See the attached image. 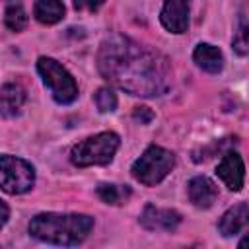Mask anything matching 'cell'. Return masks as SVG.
Wrapping results in <instances>:
<instances>
[{"label":"cell","instance_id":"1","mask_svg":"<svg viewBox=\"0 0 249 249\" xmlns=\"http://www.w3.org/2000/svg\"><path fill=\"white\" fill-rule=\"evenodd\" d=\"M97 64L107 80L132 95H161L169 86L167 58L123 35L101 43Z\"/></svg>","mask_w":249,"mask_h":249},{"label":"cell","instance_id":"2","mask_svg":"<svg viewBox=\"0 0 249 249\" xmlns=\"http://www.w3.org/2000/svg\"><path fill=\"white\" fill-rule=\"evenodd\" d=\"M93 228V218L86 214H39L29 224V233L54 245H78Z\"/></svg>","mask_w":249,"mask_h":249},{"label":"cell","instance_id":"3","mask_svg":"<svg viewBox=\"0 0 249 249\" xmlns=\"http://www.w3.org/2000/svg\"><path fill=\"white\" fill-rule=\"evenodd\" d=\"M119 142L121 140L115 132H99L95 136H89V138L78 142L70 152V160L78 167L105 165L113 160V156L119 148Z\"/></svg>","mask_w":249,"mask_h":249},{"label":"cell","instance_id":"4","mask_svg":"<svg viewBox=\"0 0 249 249\" xmlns=\"http://www.w3.org/2000/svg\"><path fill=\"white\" fill-rule=\"evenodd\" d=\"M175 165V156L161 148V146H150L134 163H132V177L140 181L142 185H156L160 183Z\"/></svg>","mask_w":249,"mask_h":249},{"label":"cell","instance_id":"5","mask_svg":"<svg viewBox=\"0 0 249 249\" xmlns=\"http://www.w3.org/2000/svg\"><path fill=\"white\" fill-rule=\"evenodd\" d=\"M37 70L45 82V86L51 89L53 97L58 103H72L78 97V86L74 82V78L70 76V72L60 66L56 60L41 56L37 62Z\"/></svg>","mask_w":249,"mask_h":249},{"label":"cell","instance_id":"6","mask_svg":"<svg viewBox=\"0 0 249 249\" xmlns=\"http://www.w3.org/2000/svg\"><path fill=\"white\" fill-rule=\"evenodd\" d=\"M35 171L31 163L16 156H0V189L8 195H21L33 187Z\"/></svg>","mask_w":249,"mask_h":249},{"label":"cell","instance_id":"7","mask_svg":"<svg viewBox=\"0 0 249 249\" xmlns=\"http://www.w3.org/2000/svg\"><path fill=\"white\" fill-rule=\"evenodd\" d=\"M189 2L191 0H165L161 8V23L171 33H183L189 27Z\"/></svg>","mask_w":249,"mask_h":249},{"label":"cell","instance_id":"8","mask_svg":"<svg viewBox=\"0 0 249 249\" xmlns=\"http://www.w3.org/2000/svg\"><path fill=\"white\" fill-rule=\"evenodd\" d=\"M218 177L228 185V189L231 191H241L243 187V179H245V167H243V160L239 154L235 152H228L222 161L218 163L216 169Z\"/></svg>","mask_w":249,"mask_h":249},{"label":"cell","instance_id":"9","mask_svg":"<svg viewBox=\"0 0 249 249\" xmlns=\"http://www.w3.org/2000/svg\"><path fill=\"white\" fill-rule=\"evenodd\" d=\"M181 216L175 210L169 208H158L154 204H148L140 216V224L146 230H163V231H171L179 226Z\"/></svg>","mask_w":249,"mask_h":249},{"label":"cell","instance_id":"10","mask_svg":"<svg viewBox=\"0 0 249 249\" xmlns=\"http://www.w3.org/2000/svg\"><path fill=\"white\" fill-rule=\"evenodd\" d=\"M218 196V187L204 175H196L189 181V198L198 208H208Z\"/></svg>","mask_w":249,"mask_h":249},{"label":"cell","instance_id":"11","mask_svg":"<svg viewBox=\"0 0 249 249\" xmlns=\"http://www.w3.org/2000/svg\"><path fill=\"white\" fill-rule=\"evenodd\" d=\"M25 91L18 84H6L0 89V115L4 117H16L19 109L23 107Z\"/></svg>","mask_w":249,"mask_h":249},{"label":"cell","instance_id":"12","mask_svg":"<svg viewBox=\"0 0 249 249\" xmlns=\"http://www.w3.org/2000/svg\"><path fill=\"white\" fill-rule=\"evenodd\" d=\"M247 216H249L247 202H239V204L231 206L222 216V220H220V231H222V235H235V233H239L247 226Z\"/></svg>","mask_w":249,"mask_h":249},{"label":"cell","instance_id":"13","mask_svg":"<svg viewBox=\"0 0 249 249\" xmlns=\"http://www.w3.org/2000/svg\"><path fill=\"white\" fill-rule=\"evenodd\" d=\"M193 58H195V62H196L202 70H206V72L216 74V72L222 70V62H224V60H222V53H220L216 47L208 45V43H200V45L195 49Z\"/></svg>","mask_w":249,"mask_h":249},{"label":"cell","instance_id":"14","mask_svg":"<svg viewBox=\"0 0 249 249\" xmlns=\"http://www.w3.org/2000/svg\"><path fill=\"white\" fill-rule=\"evenodd\" d=\"M64 16V4L60 0H37L35 2V18L41 23L53 25L60 21Z\"/></svg>","mask_w":249,"mask_h":249},{"label":"cell","instance_id":"15","mask_svg":"<svg viewBox=\"0 0 249 249\" xmlns=\"http://www.w3.org/2000/svg\"><path fill=\"white\" fill-rule=\"evenodd\" d=\"M4 21H6V25L12 31H21L27 25V14H25V10H23V6H21L19 0H10L8 2Z\"/></svg>","mask_w":249,"mask_h":249},{"label":"cell","instance_id":"16","mask_svg":"<svg viewBox=\"0 0 249 249\" xmlns=\"http://www.w3.org/2000/svg\"><path fill=\"white\" fill-rule=\"evenodd\" d=\"M97 195L103 202L107 204H121L128 195V187H119V185H109V183H101L97 187Z\"/></svg>","mask_w":249,"mask_h":249},{"label":"cell","instance_id":"17","mask_svg":"<svg viewBox=\"0 0 249 249\" xmlns=\"http://www.w3.org/2000/svg\"><path fill=\"white\" fill-rule=\"evenodd\" d=\"M95 105L101 113H109V111H115L117 107V95L109 89V88H101L97 89L95 93Z\"/></svg>","mask_w":249,"mask_h":249},{"label":"cell","instance_id":"18","mask_svg":"<svg viewBox=\"0 0 249 249\" xmlns=\"http://www.w3.org/2000/svg\"><path fill=\"white\" fill-rule=\"evenodd\" d=\"M233 47L239 54H247V23H245V18H241V21H239V29H237V35L233 39Z\"/></svg>","mask_w":249,"mask_h":249},{"label":"cell","instance_id":"19","mask_svg":"<svg viewBox=\"0 0 249 249\" xmlns=\"http://www.w3.org/2000/svg\"><path fill=\"white\" fill-rule=\"evenodd\" d=\"M132 119H134L136 123H140V124H148V123H152L154 113H152L148 107H136L134 113H132Z\"/></svg>","mask_w":249,"mask_h":249},{"label":"cell","instance_id":"20","mask_svg":"<svg viewBox=\"0 0 249 249\" xmlns=\"http://www.w3.org/2000/svg\"><path fill=\"white\" fill-rule=\"evenodd\" d=\"M72 2H74L76 10H89V12H93V10H97L105 0H72Z\"/></svg>","mask_w":249,"mask_h":249},{"label":"cell","instance_id":"21","mask_svg":"<svg viewBox=\"0 0 249 249\" xmlns=\"http://www.w3.org/2000/svg\"><path fill=\"white\" fill-rule=\"evenodd\" d=\"M8 216H10V210H8V206H6V204L0 200V228H2V226L8 222Z\"/></svg>","mask_w":249,"mask_h":249}]
</instances>
